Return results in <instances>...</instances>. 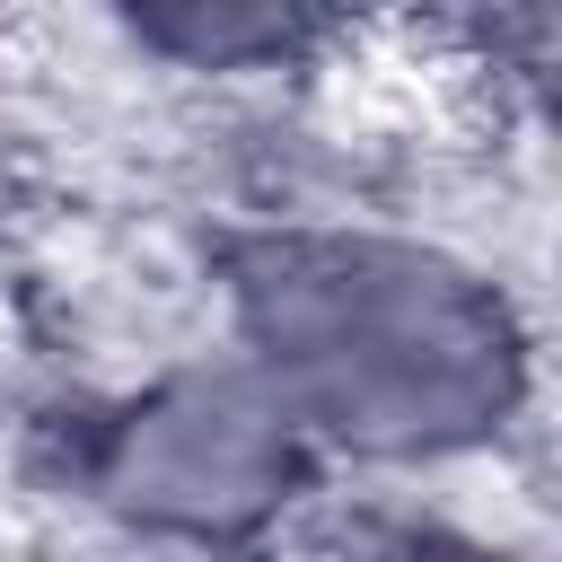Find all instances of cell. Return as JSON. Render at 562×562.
<instances>
[{
	"mask_svg": "<svg viewBox=\"0 0 562 562\" xmlns=\"http://www.w3.org/2000/svg\"><path fill=\"white\" fill-rule=\"evenodd\" d=\"M35 465L79 527L140 562H290L334 501L316 448L211 334L70 386Z\"/></svg>",
	"mask_w": 562,
	"mask_h": 562,
	"instance_id": "2",
	"label": "cell"
},
{
	"mask_svg": "<svg viewBox=\"0 0 562 562\" xmlns=\"http://www.w3.org/2000/svg\"><path fill=\"white\" fill-rule=\"evenodd\" d=\"M123 70L202 97H272L307 88L360 53V26L307 0H123L97 18Z\"/></svg>",
	"mask_w": 562,
	"mask_h": 562,
	"instance_id": "3",
	"label": "cell"
},
{
	"mask_svg": "<svg viewBox=\"0 0 562 562\" xmlns=\"http://www.w3.org/2000/svg\"><path fill=\"white\" fill-rule=\"evenodd\" d=\"M211 342L360 492H448L544 422V316L527 281L413 211L255 202L193 246Z\"/></svg>",
	"mask_w": 562,
	"mask_h": 562,
	"instance_id": "1",
	"label": "cell"
},
{
	"mask_svg": "<svg viewBox=\"0 0 562 562\" xmlns=\"http://www.w3.org/2000/svg\"><path fill=\"white\" fill-rule=\"evenodd\" d=\"M290 562H544V544L448 492H334Z\"/></svg>",
	"mask_w": 562,
	"mask_h": 562,
	"instance_id": "4",
	"label": "cell"
}]
</instances>
